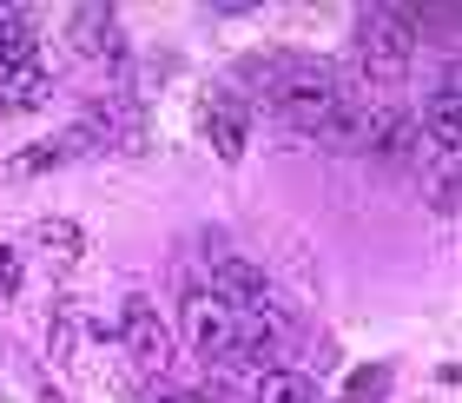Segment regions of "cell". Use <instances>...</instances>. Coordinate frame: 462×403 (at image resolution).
Segmentation results:
<instances>
[{
    "mask_svg": "<svg viewBox=\"0 0 462 403\" xmlns=\"http://www.w3.org/2000/svg\"><path fill=\"white\" fill-rule=\"evenodd\" d=\"M264 93H271V113H278L291 133H330L356 106L350 87L337 80V67H324V60H284V67L264 80Z\"/></svg>",
    "mask_w": 462,
    "mask_h": 403,
    "instance_id": "cell-1",
    "label": "cell"
},
{
    "mask_svg": "<svg viewBox=\"0 0 462 403\" xmlns=\"http://www.w3.org/2000/svg\"><path fill=\"white\" fill-rule=\"evenodd\" d=\"M416 53V27L403 7H364L356 14V73L370 87H403Z\"/></svg>",
    "mask_w": 462,
    "mask_h": 403,
    "instance_id": "cell-2",
    "label": "cell"
},
{
    "mask_svg": "<svg viewBox=\"0 0 462 403\" xmlns=\"http://www.w3.org/2000/svg\"><path fill=\"white\" fill-rule=\"evenodd\" d=\"M119 331H125V351H133V364L152 377H172V357H179V337H172V324L145 305V298H125V311H119Z\"/></svg>",
    "mask_w": 462,
    "mask_h": 403,
    "instance_id": "cell-3",
    "label": "cell"
},
{
    "mask_svg": "<svg viewBox=\"0 0 462 403\" xmlns=\"http://www.w3.org/2000/svg\"><path fill=\"white\" fill-rule=\"evenodd\" d=\"M67 47L73 60H87L93 73H119L125 67V27L113 7H73L67 14Z\"/></svg>",
    "mask_w": 462,
    "mask_h": 403,
    "instance_id": "cell-4",
    "label": "cell"
},
{
    "mask_svg": "<svg viewBox=\"0 0 462 403\" xmlns=\"http://www.w3.org/2000/svg\"><path fill=\"white\" fill-rule=\"evenodd\" d=\"M53 99V73L47 60H40V47H14L0 53V113H33V106Z\"/></svg>",
    "mask_w": 462,
    "mask_h": 403,
    "instance_id": "cell-5",
    "label": "cell"
},
{
    "mask_svg": "<svg viewBox=\"0 0 462 403\" xmlns=\"http://www.w3.org/2000/svg\"><path fill=\"white\" fill-rule=\"evenodd\" d=\"M79 126H87V139H93V153L99 145H139V106L133 99H93L87 113H79Z\"/></svg>",
    "mask_w": 462,
    "mask_h": 403,
    "instance_id": "cell-6",
    "label": "cell"
},
{
    "mask_svg": "<svg viewBox=\"0 0 462 403\" xmlns=\"http://www.w3.org/2000/svg\"><path fill=\"white\" fill-rule=\"evenodd\" d=\"M79 153H93V139H87V126L73 119L67 133L40 139V145H27V153H14L7 173H14V179H33V173H53V165H67V159H79Z\"/></svg>",
    "mask_w": 462,
    "mask_h": 403,
    "instance_id": "cell-7",
    "label": "cell"
},
{
    "mask_svg": "<svg viewBox=\"0 0 462 403\" xmlns=\"http://www.w3.org/2000/svg\"><path fill=\"white\" fill-rule=\"evenodd\" d=\"M356 145H370V153H410L416 145V113L410 106H364V133H356Z\"/></svg>",
    "mask_w": 462,
    "mask_h": 403,
    "instance_id": "cell-8",
    "label": "cell"
},
{
    "mask_svg": "<svg viewBox=\"0 0 462 403\" xmlns=\"http://www.w3.org/2000/svg\"><path fill=\"white\" fill-rule=\"evenodd\" d=\"M205 133H212L218 159H238V153H245V106L231 99L225 87H212V93H205Z\"/></svg>",
    "mask_w": 462,
    "mask_h": 403,
    "instance_id": "cell-9",
    "label": "cell"
},
{
    "mask_svg": "<svg viewBox=\"0 0 462 403\" xmlns=\"http://www.w3.org/2000/svg\"><path fill=\"white\" fill-rule=\"evenodd\" d=\"M33 251H40L47 265L67 271V265L87 258V225H79V219H40V225H33Z\"/></svg>",
    "mask_w": 462,
    "mask_h": 403,
    "instance_id": "cell-10",
    "label": "cell"
},
{
    "mask_svg": "<svg viewBox=\"0 0 462 403\" xmlns=\"http://www.w3.org/2000/svg\"><path fill=\"white\" fill-rule=\"evenodd\" d=\"M251 390H258V403H318V384H310L304 370H284V364H271L251 377Z\"/></svg>",
    "mask_w": 462,
    "mask_h": 403,
    "instance_id": "cell-11",
    "label": "cell"
},
{
    "mask_svg": "<svg viewBox=\"0 0 462 403\" xmlns=\"http://www.w3.org/2000/svg\"><path fill=\"white\" fill-rule=\"evenodd\" d=\"M73 344H79V317H73L67 298H60V305H53V331H47V357H53V364H67Z\"/></svg>",
    "mask_w": 462,
    "mask_h": 403,
    "instance_id": "cell-12",
    "label": "cell"
},
{
    "mask_svg": "<svg viewBox=\"0 0 462 403\" xmlns=\"http://www.w3.org/2000/svg\"><path fill=\"white\" fill-rule=\"evenodd\" d=\"M383 390H390V364H364V370H356L350 384H344V397H350V403H376Z\"/></svg>",
    "mask_w": 462,
    "mask_h": 403,
    "instance_id": "cell-13",
    "label": "cell"
},
{
    "mask_svg": "<svg viewBox=\"0 0 462 403\" xmlns=\"http://www.w3.org/2000/svg\"><path fill=\"white\" fill-rule=\"evenodd\" d=\"M423 179H430V185H423L430 205L443 211V219H456V173H423Z\"/></svg>",
    "mask_w": 462,
    "mask_h": 403,
    "instance_id": "cell-14",
    "label": "cell"
},
{
    "mask_svg": "<svg viewBox=\"0 0 462 403\" xmlns=\"http://www.w3.org/2000/svg\"><path fill=\"white\" fill-rule=\"evenodd\" d=\"M20 278H27V271H20V251L0 245V298H20Z\"/></svg>",
    "mask_w": 462,
    "mask_h": 403,
    "instance_id": "cell-15",
    "label": "cell"
},
{
    "mask_svg": "<svg viewBox=\"0 0 462 403\" xmlns=\"http://www.w3.org/2000/svg\"><path fill=\"white\" fill-rule=\"evenodd\" d=\"M139 397H145V403H205L199 390H185V384H172V377H159V384H152V390H139Z\"/></svg>",
    "mask_w": 462,
    "mask_h": 403,
    "instance_id": "cell-16",
    "label": "cell"
}]
</instances>
